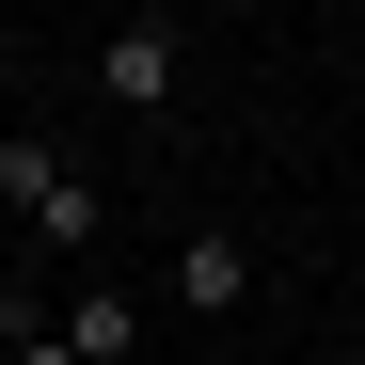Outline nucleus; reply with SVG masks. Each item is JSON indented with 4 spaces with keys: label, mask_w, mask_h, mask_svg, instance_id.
Wrapping results in <instances>:
<instances>
[{
    "label": "nucleus",
    "mask_w": 365,
    "mask_h": 365,
    "mask_svg": "<svg viewBox=\"0 0 365 365\" xmlns=\"http://www.w3.org/2000/svg\"><path fill=\"white\" fill-rule=\"evenodd\" d=\"M175 302H191V318H238V302H255V255H238L222 222H207V238H175Z\"/></svg>",
    "instance_id": "3"
},
{
    "label": "nucleus",
    "mask_w": 365,
    "mask_h": 365,
    "mask_svg": "<svg viewBox=\"0 0 365 365\" xmlns=\"http://www.w3.org/2000/svg\"><path fill=\"white\" fill-rule=\"evenodd\" d=\"M0 365H96V349H80L64 318H48V334H16V349H0Z\"/></svg>",
    "instance_id": "5"
},
{
    "label": "nucleus",
    "mask_w": 365,
    "mask_h": 365,
    "mask_svg": "<svg viewBox=\"0 0 365 365\" xmlns=\"http://www.w3.org/2000/svg\"><path fill=\"white\" fill-rule=\"evenodd\" d=\"M64 334H80L96 365H143V302H128V286H80V302H64Z\"/></svg>",
    "instance_id": "4"
},
{
    "label": "nucleus",
    "mask_w": 365,
    "mask_h": 365,
    "mask_svg": "<svg viewBox=\"0 0 365 365\" xmlns=\"http://www.w3.org/2000/svg\"><path fill=\"white\" fill-rule=\"evenodd\" d=\"M175 80H191V16H159V0H143V16H111V32H96V96L128 111V128H159Z\"/></svg>",
    "instance_id": "2"
},
{
    "label": "nucleus",
    "mask_w": 365,
    "mask_h": 365,
    "mask_svg": "<svg viewBox=\"0 0 365 365\" xmlns=\"http://www.w3.org/2000/svg\"><path fill=\"white\" fill-rule=\"evenodd\" d=\"M0 207L32 222V255H96V222H111V191L64 143H32V128H0Z\"/></svg>",
    "instance_id": "1"
}]
</instances>
